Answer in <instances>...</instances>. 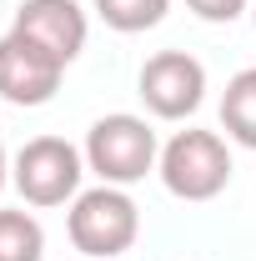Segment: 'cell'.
Listing matches in <instances>:
<instances>
[{
    "mask_svg": "<svg viewBox=\"0 0 256 261\" xmlns=\"http://www.w3.org/2000/svg\"><path fill=\"white\" fill-rule=\"evenodd\" d=\"M65 236L86 261H116L141 236V206L126 186H86L65 211Z\"/></svg>",
    "mask_w": 256,
    "mask_h": 261,
    "instance_id": "obj_1",
    "label": "cell"
},
{
    "mask_svg": "<svg viewBox=\"0 0 256 261\" xmlns=\"http://www.w3.org/2000/svg\"><path fill=\"white\" fill-rule=\"evenodd\" d=\"M81 151H86V171L100 176L106 186H136L161 161L156 130H151L146 116H136V111H111V116L91 121Z\"/></svg>",
    "mask_w": 256,
    "mask_h": 261,
    "instance_id": "obj_2",
    "label": "cell"
},
{
    "mask_svg": "<svg viewBox=\"0 0 256 261\" xmlns=\"http://www.w3.org/2000/svg\"><path fill=\"white\" fill-rule=\"evenodd\" d=\"M231 146H226L221 130H201V126H186L176 130L166 146H161V161H156V176L161 186L176 196V201H216V196L231 186Z\"/></svg>",
    "mask_w": 256,
    "mask_h": 261,
    "instance_id": "obj_3",
    "label": "cell"
},
{
    "mask_svg": "<svg viewBox=\"0 0 256 261\" xmlns=\"http://www.w3.org/2000/svg\"><path fill=\"white\" fill-rule=\"evenodd\" d=\"M10 181L25 206H70L86 191V151L65 136H31L15 156H10Z\"/></svg>",
    "mask_w": 256,
    "mask_h": 261,
    "instance_id": "obj_4",
    "label": "cell"
},
{
    "mask_svg": "<svg viewBox=\"0 0 256 261\" xmlns=\"http://www.w3.org/2000/svg\"><path fill=\"white\" fill-rule=\"evenodd\" d=\"M136 96L156 121H186L206 100V65L191 50H156L136 75Z\"/></svg>",
    "mask_w": 256,
    "mask_h": 261,
    "instance_id": "obj_5",
    "label": "cell"
},
{
    "mask_svg": "<svg viewBox=\"0 0 256 261\" xmlns=\"http://www.w3.org/2000/svg\"><path fill=\"white\" fill-rule=\"evenodd\" d=\"M65 81V65L50 56V50H40L35 40H25L20 31H5L0 35V100H10V106H45V100H56Z\"/></svg>",
    "mask_w": 256,
    "mask_h": 261,
    "instance_id": "obj_6",
    "label": "cell"
},
{
    "mask_svg": "<svg viewBox=\"0 0 256 261\" xmlns=\"http://www.w3.org/2000/svg\"><path fill=\"white\" fill-rule=\"evenodd\" d=\"M10 31H20L25 40H35L40 50H50L61 65H70L86 50L91 20H86V10H81L75 0H20Z\"/></svg>",
    "mask_w": 256,
    "mask_h": 261,
    "instance_id": "obj_7",
    "label": "cell"
},
{
    "mask_svg": "<svg viewBox=\"0 0 256 261\" xmlns=\"http://www.w3.org/2000/svg\"><path fill=\"white\" fill-rule=\"evenodd\" d=\"M221 130H226V141L256 151V65L236 70L226 81V91H221Z\"/></svg>",
    "mask_w": 256,
    "mask_h": 261,
    "instance_id": "obj_8",
    "label": "cell"
},
{
    "mask_svg": "<svg viewBox=\"0 0 256 261\" xmlns=\"http://www.w3.org/2000/svg\"><path fill=\"white\" fill-rule=\"evenodd\" d=\"M100 15V25H111L116 35H141V31H156L171 10V0H91Z\"/></svg>",
    "mask_w": 256,
    "mask_h": 261,
    "instance_id": "obj_9",
    "label": "cell"
},
{
    "mask_svg": "<svg viewBox=\"0 0 256 261\" xmlns=\"http://www.w3.org/2000/svg\"><path fill=\"white\" fill-rule=\"evenodd\" d=\"M45 256V226L31 211H0V261H40Z\"/></svg>",
    "mask_w": 256,
    "mask_h": 261,
    "instance_id": "obj_10",
    "label": "cell"
},
{
    "mask_svg": "<svg viewBox=\"0 0 256 261\" xmlns=\"http://www.w3.org/2000/svg\"><path fill=\"white\" fill-rule=\"evenodd\" d=\"M186 10L206 25H231V20H241L251 10V0H186Z\"/></svg>",
    "mask_w": 256,
    "mask_h": 261,
    "instance_id": "obj_11",
    "label": "cell"
},
{
    "mask_svg": "<svg viewBox=\"0 0 256 261\" xmlns=\"http://www.w3.org/2000/svg\"><path fill=\"white\" fill-rule=\"evenodd\" d=\"M10 181V161H5V146H0V186Z\"/></svg>",
    "mask_w": 256,
    "mask_h": 261,
    "instance_id": "obj_12",
    "label": "cell"
},
{
    "mask_svg": "<svg viewBox=\"0 0 256 261\" xmlns=\"http://www.w3.org/2000/svg\"><path fill=\"white\" fill-rule=\"evenodd\" d=\"M251 20H256V0H251Z\"/></svg>",
    "mask_w": 256,
    "mask_h": 261,
    "instance_id": "obj_13",
    "label": "cell"
}]
</instances>
